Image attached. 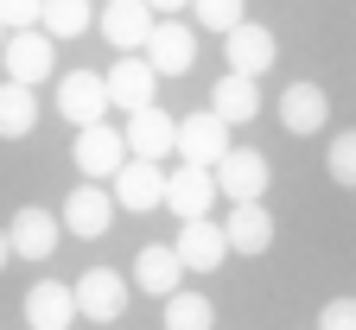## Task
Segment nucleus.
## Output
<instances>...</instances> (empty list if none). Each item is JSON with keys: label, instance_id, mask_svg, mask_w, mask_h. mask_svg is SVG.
<instances>
[{"label": "nucleus", "instance_id": "nucleus-27", "mask_svg": "<svg viewBox=\"0 0 356 330\" xmlns=\"http://www.w3.org/2000/svg\"><path fill=\"white\" fill-rule=\"evenodd\" d=\"M38 13H44V0H0V26H13V32L38 26Z\"/></svg>", "mask_w": 356, "mask_h": 330}, {"label": "nucleus", "instance_id": "nucleus-19", "mask_svg": "<svg viewBox=\"0 0 356 330\" xmlns=\"http://www.w3.org/2000/svg\"><path fill=\"white\" fill-rule=\"evenodd\" d=\"M70 317H76V292L64 279H38L26 292V330H70Z\"/></svg>", "mask_w": 356, "mask_h": 330}, {"label": "nucleus", "instance_id": "nucleus-25", "mask_svg": "<svg viewBox=\"0 0 356 330\" xmlns=\"http://www.w3.org/2000/svg\"><path fill=\"white\" fill-rule=\"evenodd\" d=\"M191 13H197L204 32H222V38H229V32L248 19V0H191Z\"/></svg>", "mask_w": 356, "mask_h": 330}, {"label": "nucleus", "instance_id": "nucleus-7", "mask_svg": "<svg viewBox=\"0 0 356 330\" xmlns=\"http://www.w3.org/2000/svg\"><path fill=\"white\" fill-rule=\"evenodd\" d=\"M58 115L70 127H96L108 115V83H102V70H70V76H58Z\"/></svg>", "mask_w": 356, "mask_h": 330}, {"label": "nucleus", "instance_id": "nucleus-8", "mask_svg": "<svg viewBox=\"0 0 356 330\" xmlns=\"http://www.w3.org/2000/svg\"><path fill=\"white\" fill-rule=\"evenodd\" d=\"M159 76H185L197 64V26H178V19H153L147 32V51H140Z\"/></svg>", "mask_w": 356, "mask_h": 330}, {"label": "nucleus", "instance_id": "nucleus-3", "mask_svg": "<svg viewBox=\"0 0 356 330\" xmlns=\"http://www.w3.org/2000/svg\"><path fill=\"white\" fill-rule=\"evenodd\" d=\"M236 147V127L222 121V115H210V108H197V115H185L178 121V159L185 165H210L216 172V159Z\"/></svg>", "mask_w": 356, "mask_h": 330}, {"label": "nucleus", "instance_id": "nucleus-28", "mask_svg": "<svg viewBox=\"0 0 356 330\" xmlns=\"http://www.w3.org/2000/svg\"><path fill=\"white\" fill-rule=\"evenodd\" d=\"M312 330H356V299H325V311H318Z\"/></svg>", "mask_w": 356, "mask_h": 330}, {"label": "nucleus", "instance_id": "nucleus-6", "mask_svg": "<svg viewBox=\"0 0 356 330\" xmlns=\"http://www.w3.org/2000/svg\"><path fill=\"white\" fill-rule=\"evenodd\" d=\"M216 172L210 165H178V172H165V210L178 216V222H197V216H210L216 210Z\"/></svg>", "mask_w": 356, "mask_h": 330}, {"label": "nucleus", "instance_id": "nucleus-24", "mask_svg": "<svg viewBox=\"0 0 356 330\" xmlns=\"http://www.w3.org/2000/svg\"><path fill=\"white\" fill-rule=\"evenodd\" d=\"M165 330H216V305L204 292H185V286H178L165 299Z\"/></svg>", "mask_w": 356, "mask_h": 330}, {"label": "nucleus", "instance_id": "nucleus-14", "mask_svg": "<svg viewBox=\"0 0 356 330\" xmlns=\"http://www.w3.org/2000/svg\"><path fill=\"white\" fill-rule=\"evenodd\" d=\"M70 235H83V242H96V235H108L115 222V191H102V184H76V191L64 197V216H58Z\"/></svg>", "mask_w": 356, "mask_h": 330}, {"label": "nucleus", "instance_id": "nucleus-21", "mask_svg": "<svg viewBox=\"0 0 356 330\" xmlns=\"http://www.w3.org/2000/svg\"><path fill=\"white\" fill-rule=\"evenodd\" d=\"M210 115H222L229 127H248L254 115H261V83L254 76H216V89H210Z\"/></svg>", "mask_w": 356, "mask_h": 330}, {"label": "nucleus", "instance_id": "nucleus-31", "mask_svg": "<svg viewBox=\"0 0 356 330\" xmlns=\"http://www.w3.org/2000/svg\"><path fill=\"white\" fill-rule=\"evenodd\" d=\"M102 7H108V0H102Z\"/></svg>", "mask_w": 356, "mask_h": 330}, {"label": "nucleus", "instance_id": "nucleus-26", "mask_svg": "<svg viewBox=\"0 0 356 330\" xmlns=\"http://www.w3.org/2000/svg\"><path fill=\"white\" fill-rule=\"evenodd\" d=\"M325 172L343 184V191H356V133H337L331 153H325Z\"/></svg>", "mask_w": 356, "mask_h": 330}, {"label": "nucleus", "instance_id": "nucleus-12", "mask_svg": "<svg viewBox=\"0 0 356 330\" xmlns=\"http://www.w3.org/2000/svg\"><path fill=\"white\" fill-rule=\"evenodd\" d=\"M102 83H108V108H121V115H140V108H153V83H159V70L134 51V58H121L115 70H102Z\"/></svg>", "mask_w": 356, "mask_h": 330}, {"label": "nucleus", "instance_id": "nucleus-9", "mask_svg": "<svg viewBox=\"0 0 356 330\" xmlns=\"http://www.w3.org/2000/svg\"><path fill=\"white\" fill-rule=\"evenodd\" d=\"M172 254H178V267H185V273H216L222 261H229V235H222V222L197 216V222H185V229H178Z\"/></svg>", "mask_w": 356, "mask_h": 330}, {"label": "nucleus", "instance_id": "nucleus-5", "mask_svg": "<svg viewBox=\"0 0 356 330\" xmlns=\"http://www.w3.org/2000/svg\"><path fill=\"white\" fill-rule=\"evenodd\" d=\"M76 172L89 178V184H102V178H115L121 165H127V140H121V127H108V121H96V127H76Z\"/></svg>", "mask_w": 356, "mask_h": 330}, {"label": "nucleus", "instance_id": "nucleus-18", "mask_svg": "<svg viewBox=\"0 0 356 330\" xmlns=\"http://www.w3.org/2000/svg\"><path fill=\"white\" fill-rule=\"evenodd\" d=\"M178 279H185L178 254H172V248H159V242H147L140 254H134V273H127V286H140L147 299H172V292H178Z\"/></svg>", "mask_w": 356, "mask_h": 330}, {"label": "nucleus", "instance_id": "nucleus-10", "mask_svg": "<svg viewBox=\"0 0 356 330\" xmlns=\"http://www.w3.org/2000/svg\"><path fill=\"white\" fill-rule=\"evenodd\" d=\"M222 51H229V70H236V76H254V83H261L267 70L280 64V38L267 32V26H254V19H242L229 38H222Z\"/></svg>", "mask_w": 356, "mask_h": 330}, {"label": "nucleus", "instance_id": "nucleus-4", "mask_svg": "<svg viewBox=\"0 0 356 330\" xmlns=\"http://www.w3.org/2000/svg\"><path fill=\"white\" fill-rule=\"evenodd\" d=\"M70 292H76V317H96V324H115L127 311V273L115 267H89L70 279Z\"/></svg>", "mask_w": 356, "mask_h": 330}, {"label": "nucleus", "instance_id": "nucleus-2", "mask_svg": "<svg viewBox=\"0 0 356 330\" xmlns=\"http://www.w3.org/2000/svg\"><path fill=\"white\" fill-rule=\"evenodd\" d=\"M267 184H274V165H267V153H254V147H229L216 159V191L229 204H261Z\"/></svg>", "mask_w": 356, "mask_h": 330}, {"label": "nucleus", "instance_id": "nucleus-17", "mask_svg": "<svg viewBox=\"0 0 356 330\" xmlns=\"http://www.w3.org/2000/svg\"><path fill=\"white\" fill-rule=\"evenodd\" d=\"M165 204V172L153 159H127L115 172V210H153Z\"/></svg>", "mask_w": 356, "mask_h": 330}, {"label": "nucleus", "instance_id": "nucleus-11", "mask_svg": "<svg viewBox=\"0 0 356 330\" xmlns=\"http://www.w3.org/2000/svg\"><path fill=\"white\" fill-rule=\"evenodd\" d=\"M121 140H127V159H165V153H178V121L153 102V108H140V115H127V127H121Z\"/></svg>", "mask_w": 356, "mask_h": 330}, {"label": "nucleus", "instance_id": "nucleus-20", "mask_svg": "<svg viewBox=\"0 0 356 330\" xmlns=\"http://www.w3.org/2000/svg\"><path fill=\"white\" fill-rule=\"evenodd\" d=\"M222 235H229V254H267L274 248V216H267V204H229Z\"/></svg>", "mask_w": 356, "mask_h": 330}, {"label": "nucleus", "instance_id": "nucleus-15", "mask_svg": "<svg viewBox=\"0 0 356 330\" xmlns=\"http://www.w3.org/2000/svg\"><path fill=\"white\" fill-rule=\"evenodd\" d=\"M147 32H153V7H147V0H108V7H102V38L115 44L121 58L147 51Z\"/></svg>", "mask_w": 356, "mask_h": 330}, {"label": "nucleus", "instance_id": "nucleus-16", "mask_svg": "<svg viewBox=\"0 0 356 330\" xmlns=\"http://www.w3.org/2000/svg\"><path fill=\"white\" fill-rule=\"evenodd\" d=\"M280 127L286 133H318V127H331V96H325V89L318 83H286L280 89Z\"/></svg>", "mask_w": 356, "mask_h": 330}, {"label": "nucleus", "instance_id": "nucleus-30", "mask_svg": "<svg viewBox=\"0 0 356 330\" xmlns=\"http://www.w3.org/2000/svg\"><path fill=\"white\" fill-rule=\"evenodd\" d=\"M13 261V242H7V229H0V267H7Z\"/></svg>", "mask_w": 356, "mask_h": 330}, {"label": "nucleus", "instance_id": "nucleus-22", "mask_svg": "<svg viewBox=\"0 0 356 330\" xmlns=\"http://www.w3.org/2000/svg\"><path fill=\"white\" fill-rule=\"evenodd\" d=\"M32 127H38V96L7 76L0 83V140H26Z\"/></svg>", "mask_w": 356, "mask_h": 330}, {"label": "nucleus", "instance_id": "nucleus-29", "mask_svg": "<svg viewBox=\"0 0 356 330\" xmlns=\"http://www.w3.org/2000/svg\"><path fill=\"white\" fill-rule=\"evenodd\" d=\"M153 13H178V7H191V0H147Z\"/></svg>", "mask_w": 356, "mask_h": 330}, {"label": "nucleus", "instance_id": "nucleus-13", "mask_svg": "<svg viewBox=\"0 0 356 330\" xmlns=\"http://www.w3.org/2000/svg\"><path fill=\"white\" fill-rule=\"evenodd\" d=\"M58 235H64V222H58L51 210H38V204H26V210L7 222V242H13L19 261H51V254H58Z\"/></svg>", "mask_w": 356, "mask_h": 330}, {"label": "nucleus", "instance_id": "nucleus-1", "mask_svg": "<svg viewBox=\"0 0 356 330\" xmlns=\"http://www.w3.org/2000/svg\"><path fill=\"white\" fill-rule=\"evenodd\" d=\"M0 58H7V76L38 89L44 76H58V38L44 26H26V32H7V44H0Z\"/></svg>", "mask_w": 356, "mask_h": 330}, {"label": "nucleus", "instance_id": "nucleus-23", "mask_svg": "<svg viewBox=\"0 0 356 330\" xmlns=\"http://www.w3.org/2000/svg\"><path fill=\"white\" fill-rule=\"evenodd\" d=\"M38 26H51V38H83L96 26V0H44Z\"/></svg>", "mask_w": 356, "mask_h": 330}]
</instances>
